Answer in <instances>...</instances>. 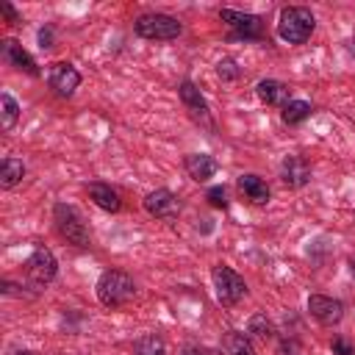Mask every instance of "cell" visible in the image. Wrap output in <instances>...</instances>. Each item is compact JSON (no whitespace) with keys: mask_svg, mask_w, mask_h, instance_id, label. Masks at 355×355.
<instances>
[{"mask_svg":"<svg viewBox=\"0 0 355 355\" xmlns=\"http://www.w3.org/2000/svg\"><path fill=\"white\" fill-rule=\"evenodd\" d=\"M316 28V19L311 14V8H302V6H288L280 11V19H277V33L283 42L288 44H302L311 39Z\"/></svg>","mask_w":355,"mask_h":355,"instance_id":"6da1fadb","label":"cell"},{"mask_svg":"<svg viewBox=\"0 0 355 355\" xmlns=\"http://www.w3.org/2000/svg\"><path fill=\"white\" fill-rule=\"evenodd\" d=\"M136 294V283L130 275L119 272V269H108L100 275L97 280V300L105 305V308H119L125 305L130 297Z\"/></svg>","mask_w":355,"mask_h":355,"instance_id":"7a4b0ae2","label":"cell"},{"mask_svg":"<svg viewBox=\"0 0 355 355\" xmlns=\"http://www.w3.org/2000/svg\"><path fill=\"white\" fill-rule=\"evenodd\" d=\"M211 280H214V291H216V300L222 302V305H236L244 294H247V283H244V277L239 275V272H233L230 266H225V263H219V266H214L211 269Z\"/></svg>","mask_w":355,"mask_h":355,"instance_id":"3957f363","label":"cell"},{"mask_svg":"<svg viewBox=\"0 0 355 355\" xmlns=\"http://www.w3.org/2000/svg\"><path fill=\"white\" fill-rule=\"evenodd\" d=\"M53 216H55V227H58V233H61L67 241H72V244H78V247H86V244H89L86 222H83V216H80V211H78L75 205L58 202L55 211H53Z\"/></svg>","mask_w":355,"mask_h":355,"instance_id":"277c9868","label":"cell"},{"mask_svg":"<svg viewBox=\"0 0 355 355\" xmlns=\"http://www.w3.org/2000/svg\"><path fill=\"white\" fill-rule=\"evenodd\" d=\"M136 33L141 39H158V42H169V39H178L180 36V22L169 14H141L136 19Z\"/></svg>","mask_w":355,"mask_h":355,"instance_id":"5b68a950","label":"cell"},{"mask_svg":"<svg viewBox=\"0 0 355 355\" xmlns=\"http://www.w3.org/2000/svg\"><path fill=\"white\" fill-rule=\"evenodd\" d=\"M55 255L47 250V247H36L33 252H31V258L25 261V275H28V280L33 283V286H47L53 277H55Z\"/></svg>","mask_w":355,"mask_h":355,"instance_id":"8992f818","label":"cell"},{"mask_svg":"<svg viewBox=\"0 0 355 355\" xmlns=\"http://www.w3.org/2000/svg\"><path fill=\"white\" fill-rule=\"evenodd\" d=\"M222 22H227L233 28L236 36L241 39H261L263 36V19L255 17V14H241V11H233V8H222L219 11Z\"/></svg>","mask_w":355,"mask_h":355,"instance_id":"52a82bcc","label":"cell"},{"mask_svg":"<svg viewBox=\"0 0 355 355\" xmlns=\"http://www.w3.org/2000/svg\"><path fill=\"white\" fill-rule=\"evenodd\" d=\"M47 83H50V89H53L58 97H69V94L78 89L80 75H78V69H75L72 64L55 61V64H50V69H47Z\"/></svg>","mask_w":355,"mask_h":355,"instance_id":"ba28073f","label":"cell"},{"mask_svg":"<svg viewBox=\"0 0 355 355\" xmlns=\"http://www.w3.org/2000/svg\"><path fill=\"white\" fill-rule=\"evenodd\" d=\"M308 311H311V316H313L319 324H324V327H333V324H338V322L344 319V305H341L338 300L322 297V294H311V297H308Z\"/></svg>","mask_w":355,"mask_h":355,"instance_id":"9c48e42d","label":"cell"},{"mask_svg":"<svg viewBox=\"0 0 355 355\" xmlns=\"http://www.w3.org/2000/svg\"><path fill=\"white\" fill-rule=\"evenodd\" d=\"M144 211L153 216H161V219H172L180 211V202L169 189H155L144 197Z\"/></svg>","mask_w":355,"mask_h":355,"instance_id":"30bf717a","label":"cell"},{"mask_svg":"<svg viewBox=\"0 0 355 355\" xmlns=\"http://www.w3.org/2000/svg\"><path fill=\"white\" fill-rule=\"evenodd\" d=\"M178 94H180V100H183L186 111L191 114V119H197V122H202V125H208V122H211V116H208V103L202 100L200 89H197L191 80H183V83L178 86Z\"/></svg>","mask_w":355,"mask_h":355,"instance_id":"8fae6325","label":"cell"},{"mask_svg":"<svg viewBox=\"0 0 355 355\" xmlns=\"http://www.w3.org/2000/svg\"><path fill=\"white\" fill-rule=\"evenodd\" d=\"M0 55H3L6 64L17 67V69H22V72H28V75H39L36 61L31 58V53L22 50L19 42H14V39H3V42H0Z\"/></svg>","mask_w":355,"mask_h":355,"instance_id":"7c38bea8","label":"cell"},{"mask_svg":"<svg viewBox=\"0 0 355 355\" xmlns=\"http://www.w3.org/2000/svg\"><path fill=\"white\" fill-rule=\"evenodd\" d=\"M280 178L288 189H300L311 180V166L305 164V158L300 155H286L283 164H280Z\"/></svg>","mask_w":355,"mask_h":355,"instance_id":"4fadbf2b","label":"cell"},{"mask_svg":"<svg viewBox=\"0 0 355 355\" xmlns=\"http://www.w3.org/2000/svg\"><path fill=\"white\" fill-rule=\"evenodd\" d=\"M216 169H219V164H216V158L208 155V153H191V155H186V172H189V178H194L197 183H205L208 178H214Z\"/></svg>","mask_w":355,"mask_h":355,"instance_id":"5bb4252c","label":"cell"},{"mask_svg":"<svg viewBox=\"0 0 355 355\" xmlns=\"http://www.w3.org/2000/svg\"><path fill=\"white\" fill-rule=\"evenodd\" d=\"M239 191H241L244 200H250V202H255V205L269 202V186H266V180L258 178V175H241V178H239Z\"/></svg>","mask_w":355,"mask_h":355,"instance_id":"9a60e30c","label":"cell"},{"mask_svg":"<svg viewBox=\"0 0 355 355\" xmlns=\"http://www.w3.org/2000/svg\"><path fill=\"white\" fill-rule=\"evenodd\" d=\"M255 92H258V97H261L266 105H286V103L291 100V89H288L286 83H280V80H272V78L261 80V83L255 86Z\"/></svg>","mask_w":355,"mask_h":355,"instance_id":"2e32d148","label":"cell"},{"mask_svg":"<svg viewBox=\"0 0 355 355\" xmlns=\"http://www.w3.org/2000/svg\"><path fill=\"white\" fill-rule=\"evenodd\" d=\"M219 355H255V349H252V344H250V338L244 333L230 330L219 341Z\"/></svg>","mask_w":355,"mask_h":355,"instance_id":"e0dca14e","label":"cell"},{"mask_svg":"<svg viewBox=\"0 0 355 355\" xmlns=\"http://www.w3.org/2000/svg\"><path fill=\"white\" fill-rule=\"evenodd\" d=\"M89 197L103 208V211H119V194L108 183H89Z\"/></svg>","mask_w":355,"mask_h":355,"instance_id":"ac0fdd59","label":"cell"},{"mask_svg":"<svg viewBox=\"0 0 355 355\" xmlns=\"http://www.w3.org/2000/svg\"><path fill=\"white\" fill-rule=\"evenodd\" d=\"M22 178H25V164L17 161V158H3V164H0V186L3 189H14Z\"/></svg>","mask_w":355,"mask_h":355,"instance_id":"d6986e66","label":"cell"},{"mask_svg":"<svg viewBox=\"0 0 355 355\" xmlns=\"http://www.w3.org/2000/svg\"><path fill=\"white\" fill-rule=\"evenodd\" d=\"M17 116H19L17 100H14L8 92H3V94H0V128H3V130H11V128L17 125Z\"/></svg>","mask_w":355,"mask_h":355,"instance_id":"ffe728a7","label":"cell"},{"mask_svg":"<svg viewBox=\"0 0 355 355\" xmlns=\"http://www.w3.org/2000/svg\"><path fill=\"white\" fill-rule=\"evenodd\" d=\"M280 116H283L286 125H297V122H302V119L311 116V103H305V100H288L283 105Z\"/></svg>","mask_w":355,"mask_h":355,"instance_id":"44dd1931","label":"cell"},{"mask_svg":"<svg viewBox=\"0 0 355 355\" xmlns=\"http://www.w3.org/2000/svg\"><path fill=\"white\" fill-rule=\"evenodd\" d=\"M133 355H166V347L158 336H141L133 344Z\"/></svg>","mask_w":355,"mask_h":355,"instance_id":"7402d4cb","label":"cell"},{"mask_svg":"<svg viewBox=\"0 0 355 355\" xmlns=\"http://www.w3.org/2000/svg\"><path fill=\"white\" fill-rule=\"evenodd\" d=\"M250 333H252L255 338H269V336H272V324H269V319H266L263 313H255V316L250 319Z\"/></svg>","mask_w":355,"mask_h":355,"instance_id":"603a6c76","label":"cell"},{"mask_svg":"<svg viewBox=\"0 0 355 355\" xmlns=\"http://www.w3.org/2000/svg\"><path fill=\"white\" fill-rule=\"evenodd\" d=\"M205 197H208V202H211L214 208H225V205H227V191H225V186H211Z\"/></svg>","mask_w":355,"mask_h":355,"instance_id":"cb8c5ba5","label":"cell"},{"mask_svg":"<svg viewBox=\"0 0 355 355\" xmlns=\"http://www.w3.org/2000/svg\"><path fill=\"white\" fill-rule=\"evenodd\" d=\"M216 72H219V78H225V80H233V78H239V69H236V61H233V58H225V61H219V64H216Z\"/></svg>","mask_w":355,"mask_h":355,"instance_id":"d4e9b609","label":"cell"},{"mask_svg":"<svg viewBox=\"0 0 355 355\" xmlns=\"http://www.w3.org/2000/svg\"><path fill=\"white\" fill-rule=\"evenodd\" d=\"M333 355H355V347L347 338H336L333 341Z\"/></svg>","mask_w":355,"mask_h":355,"instance_id":"484cf974","label":"cell"},{"mask_svg":"<svg viewBox=\"0 0 355 355\" xmlns=\"http://www.w3.org/2000/svg\"><path fill=\"white\" fill-rule=\"evenodd\" d=\"M0 11L6 14V19H8L11 25H17V22H19V14H17V11H14V8L8 6V3H3V6H0Z\"/></svg>","mask_w":355,"mask_h":355,"instance_id":"4316f807","label":"cell"},{"mask_svg":"<svg viewBox=\"0 0 355 355\" xmlns=\"http://www.w3.org/2000/svg\"><path fill=\"white\" fill-rule=\"evenodd\" d=\"M39 42H42V47H53V28H42L39 31Z\"/></svg>","mask_w":355,"mask_h":355,"instance_id":"83f0119b","label":"cell"},{"mask_svg":"<svg viewBox=\"0 0 355 355\" xmlns=\"http://www.w3.org/2000/svg\"><path fill=\"white\" fill-rule=\"evenodd\" d=\"M180 355H205V352H202L200 347H186V349H183Z\"/></svg>","mask_w":355,"mask_h":355,"instance_id":"f1b7e54d","label":"cell"},{"mask_svg":"<svg viewBox=\"0 0 355 355\" xmlns=\"http://www.w3.org/2000/svg\"><path fill=\"white\" fill-rule=\"evenodd\" d=\"M349 272H352V277H355V258L349 261Z\"/></svg>","mask_w":355,"mask_h":355,"instance_id":"f546056e","label":"cell"},{"mask_svg":"<svg viewBox=\"0 0 355 355\" xmlns=\"http://www.w3.org/2000/svg\"><path fill=\"white\" fill-rule=\"evenodd\" d=\"M17 355H36V352H28V349H19Z\"/></svg>","mask_w":355,"mask_h":355,"instance_id":"4dcf8cb0","label":"cell"}]
</instances>
